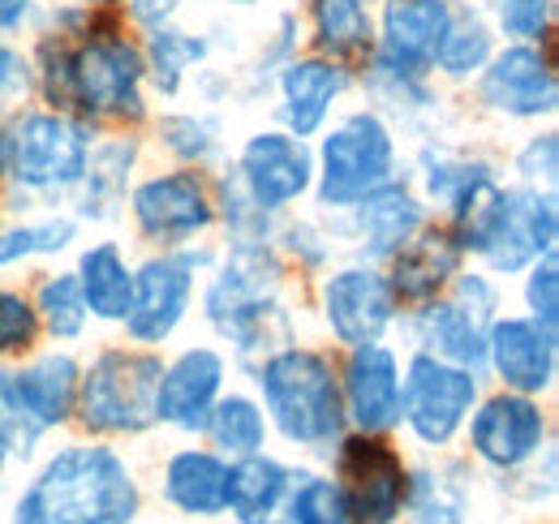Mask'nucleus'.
<instances>
[{
	"instance_id": "6e6d98bb",
	"label": "nucleus",
	"mask_w": 559,
	"mask_h": 524,
	"mask_svg": "<svg viewBox=\"0 0 559 524\" xmlns=\"http://www.w3.org/2000/svg\"><path fill=\"white\" fill-rule=\"evenodd\" d=\"M190 524H215V521H190Z\"/></svg>"
},
{
	"instance_id": "dca6fc26",
	"label": "nucleus",
	"mask_w": 559,
	"mask_h": 524,
	"mask_svg": "<svg viewBox=\"0 0 559 524\" xmlns=\"http://www.w3.org/2000/svg\"><path fill=\"white\" fill-rule=\"evenodd\" d=\"M228 172L250 194L263 215H288L310 206L314 190V146L306 138H293L276 121L246 130L228 151Z\"/></svg>"
},
{
	"instance_id": "4d7b16f0",
	"label": "nucleus",
	"mask_w": 559,
	"mask_h": 524,
	"mask_svg": "<svg viewBox=\"0 0 559 524\" xmlns=\"http://www.w3.org/2000/svg\"><path fill=\"white\" fill-rule=\"evenodd\" d=\"M0 499H4V481H0Z\"/></svg>"
},
{
	"instance_id": "c85d7f7f",
	"label": "nucleus",
	"mask_w": 559,
	"mask_h": 524,
	"mask_svg": "<svg viewBox=\"0 0 559 524\" xmlns=\"http://www.w3.org/2000/svg\"><path fill=\"white\" fill-rule=\"evenodd\" d=\"M465 262L469 259H465L456 233L439 219H426L418 233L383 262V271H388V284H392L401 310H414V306L443 297V288L456 279V271Z\"/></svg>"
},
{
	"instance_id": "4468645a",
	"label": "nucleus",
	"mask_w": 559,
	"mask_h": 524,
	"mask_svg": "<svg viewBox=\"0 0 559 524\" xmlns=\"http://www.w3.org/2000/svg\"><path fill=\"white\" fill-rule=\"evenodd\" d=\"M487 388L483 374L461 370L452 361H439L430 353L405 348V374H401V426L405 443L418 456H439L461 448V430Z\"/></svg>"
},
{
	"instance_id": "0eeeda50",
	"label": "nucleus",
	"mask_w": 559,
	"mask_h": 524,
	"mask_svg": "<svg viewBox=\"0 0 559 524\" xmlns=\"http://www.w3.org/2000/svg\"><path fill=\"white\" fill-rule=\"evenodd\" d=\"M310 146H314L310 206L323 215H341L353 202L374 194L379 186L405 177V138L361 99L341 108V117Z\"/></svg>"
},
{
	"instance_id": "864d4df0",
	"label": "nucleus",
	"mask_w": 559,
	"mask_h": 524,
	"mask_svg": "<svg viewBox=\"0 0 559 524\" xmlns=\"http://www.w3.org/2000/svg\"><path fill=\"white\" fill-rule=\"evenodd\" d=\"M78 4H95V9H112L117 0H78Z\"/></svg>"
},
{
	"instance_id": "4be33fe9",
	"label": "nucleus",
	"mask_w": 559,
	"mask_h": 524,
	"mask_svg": "<svg viewBox=\"0 0 559 524\" xmlns=\"http://www.w3.org/2000/svg\"><path fill=\"white\" fill-rule=\"evenodd\" d=\"M401 374L405 348L396 340H374L336 353V379L345 421L357 434H396L401 426Z\"/></svg>"
},
{
	"instance_id": "9b49d317",
	"label": "nucleus",
	"mask_w": 559,
	"mask_h": 524,
	"mask_svg": "<svg viewBox=\"0 0 559 524\" xmlns=\"http://www.w3.org/2000/svg\"><path fill=\"white\" fill-rule=\"evenodd\" d=\"M121 224H130V241L139 250H186L199 241H215L211 172L146 164L130 186Z\"/></svg>"
},
{
	"instance_id": "052dcab7",
	"label": "nucleus",
	"mask_w": 559,
	"mask_h": 524,
	"mask_svg": "<svg viewBox=\"0 0 559 524\" xmlns=\"http://www.w3.org/2000/svg\"><path fill=\"white\" fill-rule=\"evenodd\" d=\"M272 524H280V521H272Z\"/></svg>"
},
{
	"instance_id": "2f4dec72",
	"label": "nucleus",
	"mask_w": 559,
	"mask_h": 524,
	"mask_svg": "<svg viewBox=\"0 0 559 524\" xmlns=\"http://www.w3.org/2000/svg\"><path fill=\"white\" fill-rule=\"evenodd\" d=\"M478 468L461 452L409 460V490L401 524H469Z\"/></svg>"
},
{
	"instance_id": "f03ea898",
	"label": "nucleus",
	"mask_w": 559,
	"mask_h": 524,
	"mask_svg": "<svg viewBox=\"0 0 559 524\" xmlns=\"http://www.w3.org/2000/svg\"><path fill=\"white\" fill-rule=\"evenodd\" d=\"M194 319L215 344H224L241 379L276 348L301 340L306 288L288 275L272 241H215Z\"/></svg>"
},
{
	"instance_id": "5fc2aeb1",
	"label": "nucleus",
	"mask_w": 559,
	"mask_h": 524,
	"mask_svg": "<svg viewBox=\"0 0 559 524\" xmlns=\"http://www.w3.org/2000/svg\"><path fill=\"white\" fill-rule=\"evenodd\" d=\"M0 219H4V186H0Z\"/></svg>"
},
{
	"instance_id": "7ed1b4c3",
	"label": "nucleus",
	"mask_w": 559,
	"mask_h": 524,
	"mask_svg": "<svg viewBox=\"0 0 559 524\" xmlns=\"http://www.w3.org/2000/svg\"><path fill=\"white\" fill-rule=\"evenodd\" d=\"M146 490L126 443L61 439L31 460L9 499V524H139Z\"/></svg>"
},
{
	"instance_id": "ddd939ff",
	"label": "nucleus",
	"mask_w": 559,
	"mask_h": 524,
	"mask_svg": "<svg viewBox=\"0 0 559 524\" xmlns=\"http://www.w3.org/2000/svg\"><path fill=\"white\" fill-rule=\"evenodd\" d=\"M469 112L499 130L556 126L559 61L556 44H499L483 73L461 91Z\"/></svg>"
},
{
	"instance_id": "e433bc0d",
	"label": "nucleus",
	"mask_w": 559,
	"mask_h": 524,
	"mask_svg": "<svg viewBox=\"0 0 559 524\" xmlns=\"http://www.w3.org/2000/svg\"><path fill=\"white\" fill-rule=\"evenodd\" d=\"M26 297H31V310L39 319L44 331V344H61V348H82L91 340V310L82 301V288H78V275H73L70 262H48L31 275L26 284Z\"/></svg>"
},
{
	"instance_id": "b1692460",
	"label": "nucleus",
	"mask_w": 559,
	"mask_h": 524,
	"mask_svg": "<svg viewBox=\"0 0 559 524\" xmlns=\"http://www.w3.org/2000/svg\"><path fill=\"white\" fill-rule=\"evenodd\" d=\"M328 219H332V233H336L345 259L383 266L430 219V211L418 198V190L409 186V177H396V181L379 186L374 194H366L361 202H353L349 211L328 215Z\"/></svg>"
},
{
	"instance_id": "49530a36",
	"label": "nucleus",
	"mask_w": 559,
	"mask_h": 524,
	"mask_svg": "<svg viewBox=\"0 0 559 524\" xmlns=\"http://www.w3.org/2000/svg\"><path fill=\"white\" fill-rule=\"evenodd\" d=\"M516 310L530 314L534 323L559 331V254L530 262L521 275H516Z\"/></svg>"
},
{
	"instance_id": "f257e3e1",
	"label": "nucleus",
	"mask_w": 559,
	"mask_h": 524,
	"mask_svg": "<svg viewBox=\"0 0 559 524\" xmlns=\"http://www.w3.org/2000/svg\"><path fill=\"white\" fill-rule=\"evenodd\" d=\"M26 52L35 69V104L73 112L95 130H146L155 99L146 86L142 39L117 9L78 39L31 31Z\"/></svg>"
},
{
	"instance_id": "13d9d810",
	"label": "nucleus",
	"mask_w": 559,
	"mask_h": 524,
	"mask_svg": "<svg viewBox=\"0 0 559 524\" xmlns=\"http://www.w3.org/2000/svg\"><path fill=\"white\" fill-rule=\"evenodd\" d=\"M366 4H383V0H366Z\"/></svg>"
},
{
	"instance_id": "4c0bfd02",
	"label": "nucleus",
	"mask_w": 559,
	"mask_h": 524,
	"mask_svg": "<svg viewBox=\"0 0 559 524\" xmlns=\"http://www.w3.org/2000/svg\"><path fill=\"white\" fill-rule=\"evenodd\" d=\"M499 48V35L490 26V13L487 4L478 0H456V13H452V26L439 44V57H435V82L452 95H461L478 73L495 57Z\"/></svg>"
},
{
	"instance_id": "09e8293b",
	"label": "nucleus",
	"mask_w": 559,
	"mask_h": 524,
	"mask_svg": "<svg viewBox=\"0 0 559 524\" xmlns=\"http://www.w3.org/2000/svg\"><path fill=\"white\" fill-rule=\"evenodd\" d=\"M35 104V69L26 39H0V121Z\"/></svg>"
},
{
	"instance_id": "39448f33",
	"label": "nucleus",
	"mask_w": 559,
	"mask_h": 524,
	"mask_svg": "<svg viewBox=\"0 0 559 524\" xmlns=\"http://www.w3.org/2000/svg\"><path fill=\"white\" fill-rule=\"evenodd\" d=\"M159 348H139L130 340H99L82 353V379L73 404V434L104 443H142L155 434V388Z\"/></svg>"
},
{
	"instance_id": "a18cd8bd",
	"label": "nucleus",
	"mask_w": 559,
	"mask_h": 524,
	"mask_svg": "<svg viewBox=\"0 0 559 524\" xmlns=\"http://www.w3.org/2000/svg\"><path fill=\"white\" fill-rule=\"evenodd\" d=\"M490 481L516 508H551L559 490V448L551 443L547 452H538L530 464H521V468H512L503 477H490Z\"/></svg>"
},
{
	"instance_id": "412c9836",
	"label": "nucleus",
	"mask_w": 559,
	"mask_h": 524,
	"mask_svg": "<svg viewBox=\"0 0 559 524\" xmlns=\"http://www.w3.org/2000/svg\"><path fill=\"white\" fill-rule=\"evenodd\" d=\"M146 159H151V151H146L142 130H99L66 211L86 233H112L126 215L130 186L139 181Z\"/></svg>"
},
{
	"instance_id": "c03bdc74",
	"label": "nucleus",
	"mask_w": 559,
	"mask_h": 524,
	"mask_svg": "<svg viewBox=\"0 0 559 524\" xmlns=\"http://www.w3.org/2000/svg\"><path fill=\"white\" fill-rule=\"evenodd\" d=\"M39 344H44V331H39V319L31 310L26 284L0 279V366L31 357Z\"/></svg>"
},
{
	"instance_id": "423d86ee",
	"label": "nucleus",
	"mask_w": 559,
	"mask_h": 524,
	"mask_svg": "<svg viewBox=\"0 0 559 524\" xmlns=\"http://www.w3.org/2000/svg\"><path fill=\"white\" fill-rule=\"evenodd\" d=\"M13 155L4 172V215H31L44 206H66L82 181L86 155L99 130L73 112L26 104L9 117Z\"/></svg>"
},
{
	"instance_id": "8fccbe9b",
	"label": "nucleus",
	"mask_w": 559,
	"mask_h": 524,
	"mask_svg": "<svg viewBox=\"0 0 559 524\" xmlns=\"http://www.w3.org/2000/svg\"><path fill=\"white\" fill-rule=\"evenodd\" d=\"M112 9H117V17H121L134 35H151V31L173 26V22H181V17L194 13L190 0H117Z\"/></svg>"
},
{
	"instance_id": "5701e85b",
	"label": "nucleus",
	"mask_w": 559,
	"mask_h": 524,
	"mask_svg": "<svg viewBox=\"0 0 559 524\" xmlns=\"http://www.w3.org/2000/svg\"><path fill=\"white\" fill-rule=\"evenodd\" d=\"M487 383L551 400L559 388V331L521 310H499L487 327Z\"/></svg>"
},
{
	"instance_id": "7c9ffc66",
	"label": "nucleus",
	"mask_w": 559,
	"mask_h": 524,
	"mask_svg": "<svg viewBox=\"0 0 559 524\" xmlns=\"http://www.w3.org/2000/svg\"><path fill=\"white\" fill-rule=\"evenodd\" d=\"M78 379H82V348L61 344H39L31 357L13 361V383L26 404V413L39 421L48 439L66 434L73 426V404H78Z\"/></svg>"
},
{
	"instance_id": "6ab92c4d",
	"label": "nucleus",
	"mask_w": 559,
	"mask_h": 524,
	"mask_svg": "<svg viewBox=\"0 0 559 524\" xmlns=\"http://www.w3.org/2000/svg\"><path fill=\"white\" fill-rule=\"evenodd\" d=\"M237 379L224 344L190 340L177 348H164L159 388H155V430H168L177 439H199L207 426L215 400Z\"/></svg>"
},
{
	"instance_id": "1a4fd4ad",
	"label": "nucleus",
	"mask_w": 559,
	"mask_h": 524,
	"mask_svg": "<svg viewBox=\"0 0 559 524\" xmlns=\"http://www.w3.org/2000/svg\"><path fill=\"white\" fill-rule=\"evenodd\" d=\"M405 177L426 202L430 219L456 228L474 206H483L503 181V155L461 138L456 126L405 142Z\"/></svg>"
},
{
	"instance_id": "2eb2a0df",
	"label": "nucleus",
	"mask_w": 559,
	"mask_h": 524,
	"mask_svg": "<svg viewBox=\"0 0 559 524\" xmlns=\"http://www.w3.org/2000/svg\"><path fill=\"white\" fill-rule=\"evenodd\" d=\"M556 443V417L551 404L538 395L503 392V388H483L465 430H461V456L478 473L503 477L521 464L547 452Z\"/></svg>"
},
{
	"instance_id": "c9c22d12",
	"label": "nucleus",
	"mask_w": 559,
	"mask_h": 524,
	"mask_svg": "<svg viewBox=\"0 0 559 524\" xmlns=\"http://www.w3.org/2000/svg\"><path fill=\"white\" fill-rule=\"evenodd\" d=\"M297 460L284 456L280 448L233 460L228 468V521L233 524H272L288 499Z\"/></svg>"
},
{
	"instance_id": "bb28decb",
	"label": "nucleus",
	"mask_w": 559,
	"mask_h": 524,
	"mask_svg": "<svg viewBox=\"0 0 559 524\" xmlns=\"http://www.w3.org/2000/svg\"><path fill=\"white\" fill-rule=\"evenodd\" d=\"M228 468L233 460L211 452L203 439H181L155 468L159 503L186 521H219L228 512Z\"/></svg>"
},
{
	"instance_id": "58836bf2",
	"label": "nucleus",
	"mask_w": 559,
	"mask_h": 524,
	"mask_svg": "<svg viewBox=\"0 0 559 524\" xmlns=\"http://www.w3.org/2000/svg\"><path fill=\"white\" fill-rule=\"evenodd\" d=\"M199 439L207 443L211 452H219L224 460H241V456H254V452L276 448L259 395L250 392L246 383H237V379H233V383L224 388V395L215 400V408H211L207 426H203Z\"/></svg>"
},
{
	"instance_id": "ea45409f",
	"label": "nucleus",
	"mask_w": 559,
	"mask_h": 524,
	"mask_svg": "<svg viewBox=\"0 0 559 524\" xmlns=\"http://www.w3.org/2000/svg\"><path fill=\"white\" fill-rule=\"evenodd\" d=\"M272 246H276V254L288 266V275L301 288L314 275H323L332 262L345 259V250H341V241L332 233V219L323 211H314V206H301V211L280 215L276 228H272Z\"/></svg>"
},
{
	"instance_id": "6e6552de",
	"label": "nucleus",
	"mask_w": 559,
	"mask_h": 524,
	"mask_svg": "<svg viewBox=\"0 0 559 524\" xmlns=\"http://www.w3.org/2000/svg\"><path fill=\"white\" fill-rule=\"evenodd\" d=\"M452 233L465 259L478 262L495 279L512 284L530 262L559 254V194L503 181Z\"/></svg>"
},
{
	"instance_id": "aec40b11",
	"label": "nucleus",
	"mask_w": 559,
	"mask_h": 524,
	"mask_svg": "<svg viewBox=\"0 0 559 524\" xmlns=\"http://www.w3.org/2000/svg\"><path fill=\"white\" fill-rule=\"evenodd\" d=\"M353 99H357V73L301 48L276 73L272 95H267V112H272V121L280 130L314 142Z\"/></svg>"
},
{
	"instance_id": "c756f323",
	"label": "nucleus",
	"mask_w": 559,
	"mask_h": 524,
	"mask_svg": "<svg viewBox=\"0 0 559 524\" xmlns=\"http://www.w3.org/2000/svg\"><path fill=\"white\" fill-rule=\"evenodd\" d=\"M396 340H401V348H418V353H430L439 361H452V366L487 379V323L465 314L448 293L426 306L405 310Z\"/></svg>"
},
{
	"instance_id": "de8ad7c7",
	"label": "nucleus",
	"mask_w": 559,
	"mask_h": 524,
	"mask_svg": "<svg viewBox=\"0 0 559 524\" xmlns=\"http://www.w3.org/2000/svg\"><path fill=\"white\" fill-rule=\"evenodd\" d=\"M465 314H474L478 323H487L499 314V310H508V284L503 279H495L490 271H483L478 262H465L461 271H456V279L443 288Z\"/></svg>"
},
{
	"instance_id": "37998d69",
	"label": "nucleus",
	"mask_w": 559,
	"mask_h": 524,
	"mask_svg": "<svg viewBox=\"0 0 559 524\" xmlns=\"http://www.w3.org/2000/svg\"><path fill=\"white\" fill-rule=\"evenodd\" d=\"M490 26L499 44H556L559 0H490Z\"/></svg>"
},
{
	"instance_id": "72a5a7b5",
	"label": "nucleus",
	"mask_w": 559,
	"mask_h": 524,
	"mask_svg": "<svg viewBox=\"0 0 559 524\" xmlns=\"http://www.w3.org/2000/svg\"><path fill=\"white\" fill-rule=\"evenodd\" d=\"M301 48H306V44H301L297 4H293V0H272V4L263 9V26L254 31V39H246V52H241V61H237V104H241V108L267 104L276 73L288 66Z\"/></svg>"
},
{
	"instance_id": "603ef678",
	"label": "nucleus",
	"mask_w": 559,
	"mask_h": 524,
	"mask_svg": "<svg viewBox=\"0 0 559 524\" xmlns=\"http://www.w3.org/2000/svg\"><path fill=\"white\" fill-rule=\"evenodd\" d=\"M194 9H211V13H228V17H254L263 13L272 0H190Z\"/></svg>"
},
{
	"instance_id": "473e14b6",
	"label": "nucleus",
	"mask_w": 559,
	"mask_h": 524,
	"mask_svg": "<svg viewBox=\"0 0 559 524\" xmlns=\"http://www.w3.org/2000/svg\"><path fill=\"white\" fill-rule=\"evenodd\" d=\"M301 17V44L314 57L361 73L374 52V4L366 0H293Z\"/></svg>"
},
{
	"instance_id": "bf43d9fd",
	"label": "nucleus",
	"mask_w": 559,
	"mask_h": 524,
	"mask_svg": "<svg viewBox=\"0 0 559 524\" xmlns=\"http://www.w3.org/2000/svg\"><path fill=\"white\" fill-rule=\"evenodd\" d=\"M478 4H490V0H478Z\"/></svg>"
},
{
	"instance_id": "f704fd0d",
	"label": "nucleus",
	"mask_w": 559,
	"mask_h": 524,
	"mask_svg": "<svg viewBox=\"0 0 559 524\" xmlns=\"http://www.w3.org/2000/svg\"><path fill=\"white\" fill-rule=\"evenodd\" d=\"M86 228L73 219L66 206H44L31 215H4L0 219V279L26 266L66 262L78 250Z\"/></svg>"
},
{
	"instance_id": "cd10ccee",
	"label": "nucleus",
	"mask_w": 559,
	"mask_h": 524,
	"mask_svg": "<svg viewBox=\"0 0 559 524\" xmlns=\"http://www.w3.org/2000/svg\"><path fill=\"white\" fill-rule=\"evenodd\" d=\"M134 259L139 254L117 233H91L70 254V266L95 327L121 331L130 301H134Z\"/></svg>"
},
{
	"instance_id": "79ce46f5",
	"label": "nucleus",
	"mask_w": 559,
	"mask_h": 524,
	"mask_svg": "<svg viewBox=\"0 0 559 524\" xmlns=\"http://www.w3.org/2000/svg\"><path fill=\"white\" fill-rule=\"evenodd\" d=\"M503 172H508V181H516V186L556 190L559 186V130L556 126L521 130V138L503 151Z\"/></svg>"
},
{
	"instance_id": "20e7f679",
	"label": "nucleus",
	"mask_w": 559,
	"mask_h": 524,
	"mask_svg": "<svg viewBox=\"0 0 559 524\" xmlns=\"http://www.w3.org/2000/svg\"><path fill=\"white\" fill-rule=\"evenodd\" d=\"M246 388L259 395L272 443L284 456L323 464L332 448L345 439V404H341V379H336V348L323 340H293L263 357L250 374H241Z\"/></svg>"
},
{
	"instance_id": "393cba45",
	"label": "nucleus",
	"mask_w": 559,
	"mask_h": 524,
	"mask_svg": "<svg viewBox=\"0 0 559 524\" xmlns=\"http://www.w3.org/2000/svg\"><path fill=\"white\" fill-rule=\"evenodd\" d=\"M456 0H383L374 4V52L366 69L435 78L439 44L452 26Z\"/></svg>"
},
{
	"instance_id": "a19ab883",
	"label": "nucleus",
	"mask_w": 559,
	"mask_h": 524,
	"mask_svg": "<svg viewBox=\"0 0 559 524\" xmlns=\"http://www.w3.org/2000/svg\"><path fill=\"white\" fill-rule=\"evenodd\" d=\"M276 521L280 524H357L341 481L323 464H306V460H297L288 499H284V508L276 512Z\"/></svg>"
},
{
	"instance_id": "3c124183",
	"label": "nucleus",
	"mask_w": 559,
	"mask_h": 524,
	"mask_svg": "<svg viewBox=\"0 0 559 524\" xmlns=\"http://www.w3.org/2000/svg\"><path fill=\"white\" fill-rule=\"evenodd\" d=\"M44 0H0V39H26L39 22Z\"/></svg>"
},
{
	"instance_id": "f8f14e48",
	"label": "nucleus",
	"mask_w": 559,
	"mask_h": 524,
	"mask_svg": "<svg viewBox=\"0 0 559 524\" xmlns=\"http://www.w3.org/2000/svg\"><path fill=\"white\" fill-rule=\"evenodd\" d=\"M215 259V241L186 250H142L134 259V301L121 323V340L139 348H173L194 323L199 284Z\"/></svg>"
},
{
	"instance_id": "a211bd4d",
	"label": "nucleus",
	"mask_w": 559,
	"mask_h": 524,
	"mask_svg": "<svg viewBox=\"0 0 559 524\" xmlns=\"http://www.w3.org/2000/svg\"><path fill=\"white\" fill-rule=\"evenodd\" d=\"M323 468L341 481L357 524H401L409 490V456L396 443V434L345 430V439L332 448Z\"/></svg>"
},
{
	"instance_id": "9d476101",
	"label": "nucleus",
	"mask_w": 559,
	"mask_h": 524,
	"mask_svg": "<svg viewBox=\"0 0 559 524\" xmlns=\"http://www.w3.org/2000/svg\"><path fill=\"white\" fill-rule=\"evenodd\" d=\"M306 314L319 323L323 344L345 353L357 344L396 340L405 310L379 262L341 259L306 284Z\"/></svg>"
},
{
	"instance_id": "f3484780",
	"label": "nucleus",
	"mask_w": 559,
	"mask_h": 524,
	"mask_svg": "<svg viewBox=\"0 0 559 524\" xmlns=\"http://www.w3.org/2000/svg\"><path fill=\"white\" fill-rule=\"evenodd\" d=\"M142 39V61H146V86L155 108L159 104H181L190 99V82L199 69L211 61H241L246 52V35L237 26V17L215 13L211 22L199 17H181L173 26H159Z\"/></svg>"
},
{
	"instance_id": "a878e982",
	"label": "nucleus",
	"mask_w": 559,
	"mask_h": 524,
	"mask_svg": "<svg viewBox=\"0 0 559 524\" xmlns=\"http://www.w3.org/2000/svg\"><path fill=\"white\" fill-rule=\"evenodd\" d=\"M146 151L159 164H177V168H199L215 172L228 164L233 151V133H228V108H207L194 99L181 104H159L146 121Z\"/></svg>"
}]
</instances>
